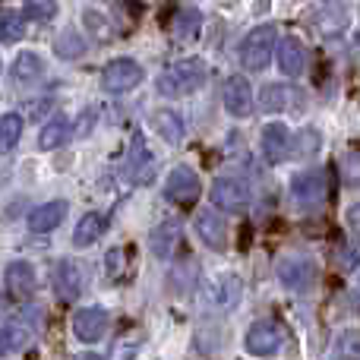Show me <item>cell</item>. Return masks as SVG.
I'll use <instances>...</instances> for the list:
<instances>
[{
  "label": "cell",
  "instance_id": "obj_1",
  "mask_svg": "<svg viewBox=\"0 0 360 360\" xmlns=\"http://www.w3.org/2000/svg\"><path fill=\"white\" fill-rule=\"evenodd\" d=\"M205 82V63L199 57H184V60L171 63L168 70H162V76L155 79V89L165 98H186Z\"/></svg>",
  "mask_w": 360,
  "mask_h": 360
},
{
  "label": "cell",
  "instance_id": "obj_2",
  "mask_svg": "<svg viewBox=\"0 0 360 360\" xmlns=\"http://www.w3.org/2000/svg\"><path fill=\"white\" fill-rule=\"evenodd\" d=\"M275 38H278V29L266 22V25H256L240 41V63L250 73H259V70L269 67V60L275 54Z\"/></svg>",
  "mask_w": 360,
  "mask_h": 360
},
{
  "label": "cell",
  "instance_id": "obj_3",
  "mask_svg": "<svg viewBox=\"0 0 360 360\" xmlns=\"http://www.w3.org/2000/svg\"><path fill=\"white\" fill-rule=\"evenodd\" d=\"M212 196V205L215 209H224V212H247L253 205V186L240 177H218L209 190Z\"/></svg>",
  "mask_w": 360,
  "mask_h": 360
},
{
  "label": "cell",
  "instance_id": "obj_4",
  "mask_svg": "<svg viewBox=\"0 0 360 360\" xmlns=\"http://www.w3.org/2000/svg\"><path fill=\"white\" fill-rule=\"evenodd\" d=\"M285 335L288 332L278 319H259V323H253L247 329V335H243V348L256 357H269L285 345Z\"/></svg>",
  "mask_w": 360,
  "mask_h": 360
},
{
  "label": "cell",
  "instance_id": "obj_5",
  "mask_svg": "<svg viewBox=\"0 0 360 360\" xmlns=\"http://www.w3.org/2000/svg\"><path fill=\"white\" fill-rule=\"evenodd\" d=\"M143 67H139L133 57H117L111 60L105 70H101V89L105 92H133V89L143 82Z\"/></svg>",
  "mask_w": 360,
  "mask_h": 360
},
{
  "label": "cell",
  "instance_id": "obj_6",
  "mask_svg": "<svg viewBox=\"0 0 360 360\" xmlns=\"http://www.w3.org/2000/svg\"><path fill=\"white\" fill-rule=\"evenodd\" d=\"M316 262L307 259V256H288V259L278 262V281L288 288V291L307 294L316 285Z\"/></svg>",
  "mask_w": 360,
  "mask_h": 360
},
{
  "label": "cell",
  "instance_id": "obj_7",
  "mask_svg": "<svg viewBox=\"0 0 360 360\" xmlns=\"http://www.w3.org/2000/svg\"><path fill=\"white\" fill-rule=\"evenodd\" d=\"M291 196H294V202H300V205H319V202H326V196H329V174H326L323 168H310V171H300V174H294V180H291Z\"/></svg>",
  "mask_w": 360,
  "mask_h": 360
},
{
  "label": "cell",
  "instance_id": "obj_8",
  "mask_svg": "<svg viewBox=\"0 0 360 360\" xmlns=\"http://www.w3.org/2000/svg\"><path fill=\"white\" fill-rule=\"evenodd\" d=\"M108 326H111V316H108L105 307H82L73 316V335L86 345H95L105 338Z\"/></svg>",
  "mask_w": 360,
  "mask_h": 360
},
{
  "label": "cell",
  "instance_id": "obj_9",
  "mask_svg": "<svg viewBox=\"0 0 360 360\" xmlns=\"http://www.w3.org/2000/svg\"><path fill=\"white\" fill-rule=\"evenodd\" d=\"M221 101L224 111L234 114V117H250L253 114V89L243 76H228L221 86Z\"/></svg>",
  "mask_w": 360,
  "mask_h": 360
},
{
  "label": "cell",
  "instance_id": "obj_10",
  "mask_svg": "<svg viewBox=\"0 0 360 360\" xmlns=\"http://www.w3.org/2000/svg\"><path fill=\"white\" fill-rule=\"evenodd\" d=\"M165 196H168V202L174 205H193L199 199V177L193 174L190 168H174L165 180Z\"/></svg>",
  "mask_w": 360,
  "mask_h": 360
},
{
  "label": "cell",
  "instance_id": "obj_11",
  "mask_svg": "<svg viewBox=\"0 0 360 360\" xmlns=\"http://www.w3.org/2000/svg\"><path fill=\"white\" fill-rule=\"evenodd\" d=\"M205 297H209V304L218 307V310H231V307L240 300V278L231 272H218L215 278L205 281Z\"/></svg>",
  "mask_w": 360,
  "mask_h": 360
},
{
  "label": "cell",
  "instance_id": "obj_12",
  "mask_svg": "<svg viewBox=\"0 0 360 360\" xmlns=\"http://www.w3.org/2000/svg\"><path fill=\"white\" fill-rule=\"evenodd\" d=\"M193 228H196V237L209 250H224L228 247V221H224L218 212L202 209L196 215V221H193Z\"/></svg>",
  "mask_w": 360,
  "mask_h": 360
},
{
  "label": "cell",
  "instance_id": "obj_13",
  "mask_svg": "<svg viewBox=\"0 0 360 360\" xmlns=\"http://www.w3.org/2000/svg\"><path fill=\"white\" fill-rule=\"evenodd\" d=\"M4 281H6V294H10V297H16V300L32 297V291H35V285H38V281H35V269H32V262H25V259L10 262V266H6Z\"/></svg>",
  "mask_w": 360,
  "mask_h": 360
},
{
  "label": "cell",
  "instance_id": "obj_14",
  "mask_svg": "<svg viewBox=\"0 0 360 360\" xmlns=\"http://www.w3.org/2000/svg\"><path fill=\"white\" fill-rule=\"evenodd\" d=\"M82 285H86V275H82L79 262L73 259H60L54 266V288L63 300H76L82 294Z\"/></svg>",
  "mask_w": 360,
  "mask_h": 360
},
{
  "label": "cell",
  "instance_id": "obj_15",
  "mask_svg": "<svg viewBox=\"0 0 360 360\" xmlns=\"http://www.w3.org/2000/svg\"><path fill=\"white\" fill-rule=\"evenodd\" d=\"M180 237H184V228H180V221L168 218V221H162L149 234V247H152V253H155L158 259H174V253H177V247H180Z\"/></svg>",
  "mask_w": 360,
  "mask_h": 360
},
{
  "label": "cell",
  "instance_id": "obj_16",
  "mask_svg": "<svg viewBox=\"0 0 360 360\" xmlns=\"http://www.w3.org/2000/svg\"><path fill=\"white\" fill-rule=\"evenodd\" d=\"M67 212H70V205L63 202V199H51V202H44V205H38V209L29 212V228L35 231V234H48V231L60 228Z\"/></svg>",
  "mask_w": 360,
  "mask_h": 360
},
{
  "label": "cell",
  "instance_id": "obj_17",
  "mask_svg": "<svg viewBox=\"0 0 360 360\" xmlns=\"http://www.w3.org/2000/svg\"><path fill=\"white\" fill-rule=\"evenodd\" d=\"M262 152H266V158L272 165H281L288 155H291V133H288L285 124H266V130H262Z\"/></svg>",
  "mask_w": 360,
  "mask_h": 360
},
{
  "label": "cell",
  "instance_id": "obj_18",
  "mask_svg": "<svg viewBox=\"0 0 360 360\" xmlns=\"http://www.w3.org/2000/svg\"><path fill=\"white\" fill-rule=\"evenodd\" d=\"M155 152L146 146V139L139 136H133V155H130V177L136 180V184H149L152 177H155Z\"/></svg>",
  "mask_w": 360,
  "mask_h": 360
},
{
  "label": "cell",
  "instance_id": "obj_19",
  "mask_svg": "<svg viewBox=\"0 0 360 360\" xmlns=\"http://www.w3.org/2000/svg\"><path fill=\"white\" fill-rule=\"evenodd\" d=\"M149 127L155 130V136H162L165 143L177 146L180 139H184L186 127H184V117H180L177 111H171V108H162V111H155L149 117Z\"/></svg>",
  "mask_w": 360,
  "mask_h": 360
},
{
  "label": "cell",
  "instance_id": "obj_20",
  "mask_svg": "<svg viewBox=\"0 0 360 360\" xmlns=\"http://www.w3.org/2000/svg\"><path fill=\"white\" fill-rule=\"evenodd\" d=\"M10 76L19 82V86H32L44 76V60L35 54V51H19L13 57V67H10Z\"/></svg>",
  "mask_w": 360,
  "mask_h": 360
},
{
  "label": "cell",
  "instance_id": "obj_21",
  "mask_svg": "<svg viewBox=\"0 0 360 360\" xmlns=\"http://www.w3.org/2000/svg\"><path fill=\"white\" fill-rule=\"evenodd\" d=\"M105 231H108V215L105 212H86V215L79 218V224H76V231H73V247H79V250L92 247Z\"/></svg>",
  "mask_w": 360,
  "mask_h": 360
},
{
  "label": "cell",
  "instance_id": "obj_22",
  "mask_svg": "<svg viewBox=\"0 0 360 360\" xmlns=\"http://www.w3.org/2000/svg\"><path fill=\"white\" fill-rule=\"evenodd\" d=\"M278 67L285 76H300L307 70V48L300 38H281L278 44Z\"/></svg>",
  "mask_w": 360,
  "mask_h": 360
},
{
  "label": "cell",
  "instance_id": "obj_23",
  "mask_svg": "<svg viewBox=\"0 0 360 360\" xmlns=\"http://www.w3.org/2000/svg\"><path fill=\"white\" fill-rule=\"evenodd\" d=\"M202 22H205L202 10H180V13H174V19H171L168 32L174 41H196L199 32H202Z\"/></svg>",
  "mask_w": 360,
  "mask_h": 360
},
{
  "label": "cell",
  "instance_id": "obj_24",
  "mask_svg": "<svg viewBox=\"0 0 360 360\" xmlns=\"http://www.w3.org/2000/svg\"><path fill=\"white\" fill-rule=\"evenodd\" d=\"M73 136V127H70L67 117H51L48 124L41 127V136H38V146L41 149H60L67 139Z\"/></svg>",
  "mask_w": 360,
  "mask_h": 360
},
{
  "label": "cell",
  "instance_id": "obj_25",
  "mask_svg": "<svg viewBox=\"0 0 360 360\" xmlns=\"http://www.w3.org/2000/svg\"><path fill=\"white\" fill-rule=\"evenodd\" d=\"M32 345V332L19 323H6L4 332H0V351L4 354H22Z\"/></svg>",
  "mask_w": 360,
  "mask_h": 360
},
{
  "label": "cell",
  "instance_id": "obj_26",
  "mask_svg": "<svg viewBox=\"0 0 360 360\" xmlns=\"http://www.w3.org/2000/svg\"><path fill=\"white\" fill-rule=\"evenodd\" d=\"M54 54L63 57V60H76V57L86 54V41H82V35H76V32L67 29L54 38Z\"/></svg>",
  "mask_w": 360,
  "mask_h": 360
},
{
  "label": "cell",
  "instance_id": "obj_27",
  "mask_svg": "<svg viewBox=\"0 0 360 360\" xmlns=\"http://www.w3.org/2000/svg\"><path fill=\"white\" fill-rule=\"evenodd\" d=\"M19 136H22V117L19 114H4V120H0V146H4V152H10L19 143Z\"/></svg>",
  "mask_w": 360,
  "mask_h": 360
},
{
  "label": "cell",
  "instance_id": "obj_28",
  "mask_svg": "<svg viewBox=\"0 0 360 360\" xmlns=\"http://www.w3.org/2000/svg\"><path fill=\"white\" fill-rule=\"evenodd\" d=\"M22 13L35 22H51L57 16V0H22Z\"/></svg>",
  "mask_w": 360,
  "mask_h": 360
},
{
  "label": "cell",
  "instance_id": "obj_29",
  "mask_svg": "<svg viewBox=\"0 0 360 360\" xmlns=\"http://www.w3.org/2000/svg\"><path fill=\"white\" fill-rule=\"evenodd\" d=\"M0 29H4V41H16V38H22L25 35V13L4 10Z\"/></svg>",
  "mask_w": 360,
  "mask_h": 360
},
{
  "label": "cell",
  "instance_id": "obj_30",
  "mask_svg": "<svg viewBox=\"0 0 360 360\" xmlns=\"http://www.w3.org/2000/svg\"><path fill=\"white\" fill-rule=\"evenodd\" d=\"M127 259H130V253H127L124 247L108 250V253H105V272H108V278H114V281L124 278V272H127Z\"/></svg>",
  "mask_w": 360,
  "mask_h": 360
},
{
  "label": "cell",
  "instance_id": "obj_31",
  "mask_svg": "<svg viewBox=\"0 0 360 360\" xmlns=\"http://www.w3.org/2000/svg\"><path fill=\"white\" fill-rule=\"evenodd\" d=\"M288 108V89L281 82L262 89V111H285Z\"/></svg>",
  "mask_w": 360,
  "mask_h": 360
},
{
  "label": "cell",
  "instance_id": "obj_32",
  "mask_svg": "<svg viewBox=\"0 0 360 360\" xmlns=\"http://www.w3.org/2000/svg\"><path fill=\"white\" fill-rule=\"evenodd\" d=\"M338 262H342L345 269H357L360 266V240L357 237H345L342 243H338Z\"/></svg>",
  "mask_w": 360,
  "mask_h": 360
},
{
  "label": "cell",
  "instance_id": "obj_33",
  "mask_svg": "<svg viewBox=\"0 0 360 360\" xmlns=\"http://www.w3.org/2000/svg\"><path fill=\"white\" fill-rule=\"evenodd\" d=\"M342 174L351 190H360V152H348L342 158Z\"/></svg>",
  "mask_w": 360,
  "mask_h": 360
},
{
  "label": "cell",
  "instance_id": "obj_34",
  "mask_svg": "<svg viewBox=\"0 0 360 360\" xmlns=\"http://www.w3.org/2000/svg\"><path fill=\"white\" fill-rule=\"evenodd\" d=\"M348 224H351V231H357L360 234V202L348 209Z\"/></svg>",
  "mask_w": 360,
  "mask_h": 360
}]
</instances>
